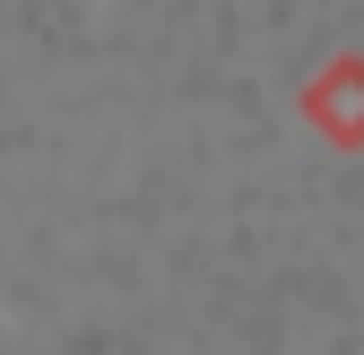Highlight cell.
<instances>
[{
	"label": "cell",
	"mask_w": 364,
	"mask_h": 355,
	"mask_svg": "<svg viewBox=\"0 0 364 355\" xmlns=\"http://www.w3.org/2000/svg\"><path fill=\"white\" fill-rule=\"evenodd\" d=\"M295 113L321 130L330 148H364V53H330L321 70L304 78Z\"/></svg>",
	"instance_id": "6da1fadb"
}]
</instances>
